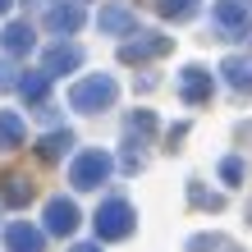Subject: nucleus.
Returning <instances> with one entry per match:
<instances>
[{"instance_id": "5", "label": "nucleus", "mask_w": 252, "mask_h": 252, "mask_svg": "<svg viewBox=\"0 0 252 252\" xmlns=\"http://www.w3.org/2000/svg\"><path fill=\"white\" fill-rule=\"evenodd\" d=\"M170 51V37H156V32H142L138 41H124L120 46V60L124 64H142V60H156V55Z\"/></svg>"}, {"instance_id": "17", "label": "nucleus", "mask_w": 252, "mask_h": 252, "mask_svg": "<svg viewBox=\"0 0 252 252\" xmlns=\"http://www.w3.org/2000/svg\"><path fill=\"white\" fill-rule=\"evenodd\" d=\"M152 133H156V115H152V110L128 115V138H152Z\"/></svg>"}, {"instance_id": "18", "label": "nucleus", "mask_w": 252, "mask_h": 252, "mask_svg": "<svg viewBox=\"0 0 252 252\" xmlns=\"http://www.w3.org/2000/svg\"><path fill=\"white\" fill-rule=\"evenodd\" d=\"M156 9L165 14V19H188V14L197 9V0H156Z\"/></svg>"}, {"instance_id": "8", "label": "nucleus", "mask_w": 252, "mask_h": 252, "mask_svg": "<svg viewBox=\"0 0 252 252\" xmlns=\"http://www.w3.org/2000/svg\"><path fill=\"white\" fill-rule=\"evenodd\" d=\"M78 229V206L69 197H51L46 202V234H73Z\"/></svg>"}, {"instance_id": "21", "label": "nucleus", "mask_w": 252, "mask_h": 252, "mask_svg": "<svg viewBox=\"0 0 252 252\" xmlns=\"http://www.w3.org/2000/svg\"><path fill=\"white\" fill-rule=\"evenodd\" d=\"M9 5H14V0H0V14H9Z\"/></svg>"}, {"instance_id": "9", "label": "nucleus", "mask_w": 252, "mask_h": 252, "mask_svg": "<svg viewBox=\"0 0 252 252\" xmlns=\"http://www.w3.org/2000/svg\"><path fill=\"white\" fill-rule=\"evenodd\" d=\"M83 19H87V14L78 5H51L46 9V28H51V32H78Z\"/></svg>"}, {"instance_id": "20", "label": "nucleus", "mask_w": 252, "mask_h": 252, "mask_svg": "<svg viewBox=\"0 0 252 252\" xmlns=\"http://www.w3.org/2000/svg\"><path fill=\"white\" fill-rule=\"evenodd\" d=\"M73 252H101V243H78Z\"/></svg>"}, {"instance_id": "13", "label": "nucleus", "mask_w": 252, "mask_h": 252, "mask_svg": "<svg viewBox=\"0 0 252 252\" xmlns=\"http://www.w3.org/2000/svg\"><path fill=\"white\" fill-rule=\"evenodd\" d=\"M69 147H73V133H69V128H55V133H46V138L37 142V156H41V160H60Z\"/></svg>"}, {"instance_id": "14", "label": "nucleus", "mask_w": 252, "mask_h": 252, "mask_svg": "<svg viewBox=\"0 0 252 252\" xmlns=\"http://www.w3.org/2000/svg\"><path fill=\"white\" fill-rule=\"evenodd\" d=\"M19 92L23 101H32V106H46V92H51V73H28V78H19Z\"/></svg>"}, {"instance_id": "12", "label": "nucleus", "mask_w": 252, "mask_h": 252, "mask_svg": "<svg viewBox=\"0 0 252 252\" xmlns=\"http://www.w3.org/2000/svg\"><path fill=\"white\" fill-rule=\"evenodd\" d=\"M32 28H28V23H9L5 28V37H0V46H5V55H28V51H32Z\"/></svg>"}, {"instance_id": "7", "label": "nucleus", "mask_w": 252, "mask_h": 252, "mask_svg": "<svg viewBox=\"0 0 252 252\" xmlns=\"http://www.w3.org/2000/svg\"><path fill=\"white\" fill-rule=\"evenodd\" d=\"M78 64H83V46H73V41H55V46L41 55V69H46L51 78L55 73H73Z\"/></svg>"}, {"instance_id": "4", "label": "nucleus", "mask_w": 252, "mask_h": 252, "mask_svg": "<svg viewBox=\"0 0 252 252\" xmlns=\"http://www.w3.org/2000/svg\"><path fill=\"white\" fill-rule=\"evenodd\" d=\"M96 28H101V32H110V37H128L133 28H138V14H133L124 0H110V5H101Z\"/></svg>"}, {"instance_id": "16", "label": "nucleus", "mask_w": 252, "mask_h": 252, "mask_svg": "<svg viewBox=\"0 0 252 252\" xmlns=\"http://www.w3.org/2000/svg\"><path fill=\"white\" fill-rule=\"evenodd\" d=\"M28 197H32V184H28L23 174H9V179H5V202L9 206H23Z\"/></svg>"}, {"instance_id": "2", "label": "nucleus", "mask_w": 252, "mask_h": 252, "mask_svg": "<svg viewBox=\"0 0 252 252\" xmlns=\"http://www.w3.org/2000/svg\"><path fill=\"white\" fill-rule=\"evenodd\" d=\"M96 243H120V239H128L133 229H138V211L124 202V197H106L96 206Z\"/></svg>"}, {"instance_id": "11", "label": "nucleus", "mask_w": 252, "mask_h": 252, "mask_svg": "<svg viewBox=\"0 0 252 252\" xmlns=\"http://www.w3.org/2000/svg\"><path fill=\"white\" fill-rule=\"evenodd\" d=\"M23 138H28L23 120H19L14 110H0V152H14V147H23Z\"/></svg>"}, {"instance_id": "1", "label": "nucleus", "mask_w": 252, "mask_h": 252, "mask_svg": "<svg viewBox=\"0 0 252 252\" xmlns=\"http://www.w3.org/2000/svg\"><path fill=\"white\" fill-rule=\"evenodd\" d=\"M115 96H120V83L110 73H92V78H78L69 87V106L83 110V115H96V110H110Z\"/></svg>"}, {"instance_id": "3", "label": "nucleus", "mask_w": 252, "mask_h": 252, "mask_svg": "<svg viewBox=\"0 0 252 252\" xmlns=\"http://www.w3.org/2000/svg\"><path fill=\"white\" fill-rule=\"evenodd\" d=\"M110 170H115V156L110 152H101V147H92V152H78L73 156V165H69V184L78 188V192H92L110 179Z\"/></svg>"}, {"instance_id": "19", "label": "nucleus", "mask_w": 252, "mask_h": 252, "mask_svg": "<svg viewBox=\"0 0 252 252\" xmlns=\"http://www.w3.org/2000/svg\"><path fill=\"white\" fill-rule=\"evenodd\" d=\"M14 87H19V78H14V64L0 55V92H14Z\"/></svg>"}, {"instance_id": "10", "label": "nucleus", "mask_w": 252, "mask_h": 252, "mask_svg": "<svg viewBox=\"0 0 252 252\" xmlns=\"http://www.w3.org/2000/svg\"><path fill=\"white\" fill-rule=\"evenodd\" d=\"M179 92L188 106H197V101L211 96V73H202V69H184V78H179Z\"/></svg>"}, {"instance_id": "6", "label": "nucleus", "mask_w": 252, "mask_h": 252, "mask_svg": "<svg viewBox=\"0 0 252 252\" xmlns=\"http://www.w3.org/2000/svg\"><path fill=\"white\" fill-rule=\"evenodd\" d=\"M5 248L9 252H46V229L28 225V220H14L5 229Z\"/></svg>"}, {"instance_id": "15", "label": "nucleus", "mask_w": 252, "mask_h": 252, "mask_svg": "<svg viewBox=\"0 0 252 252\" xmlns=\"http://www.w3.org/2000/svg\"><path fill=\"white\" fill-rule=\"evenodd\" d=\"M216 19H220V28H243L248 23V9H243V0H220Z\"/></svg>"}]
</instances>
